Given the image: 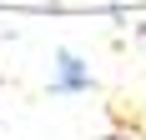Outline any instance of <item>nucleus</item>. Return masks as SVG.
<instances>
[{
    "instance_id": "nucleus-1",
    "label": "nucleus",
    "mask_w": 146,
    "mask_h": 140,
    "mask_svg": "<svg viewBox=\"0 0 146 140\" xmlns=\"http://www.w3.org/2000/svg\"><path fill=\"white\" fill-rule=\"evenodd\" d=\"M50 90H56V95L91 90V70H86V60L71 55V50H60V55H56V75H50Z\"/></svg>"
},
{
    "instance_id": "nucleus-2",
    "label": "nucleus",
    "mask_w": 146,
    "mask_h": 140,
    "mask_svg": "<svg viewBox=\"0 0 146 140\" xmlns=\"http://www.w3.org/2000/svg\"><path fill=\"white\" fill-rule=\"evenodd\" d=\"M106 140H136V135H106Z\"/></svg>"
}]
</instances>
